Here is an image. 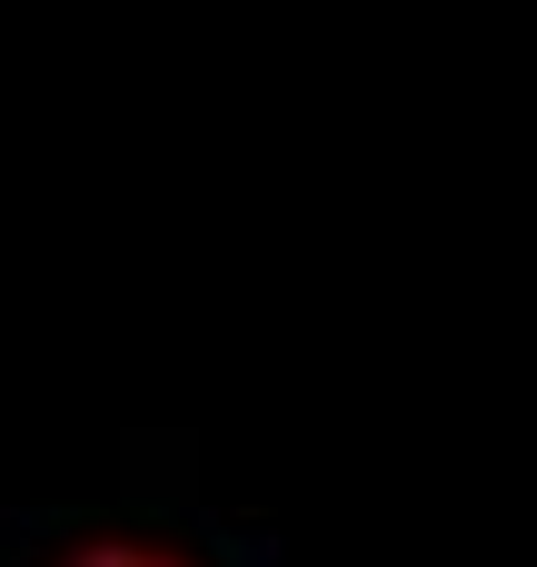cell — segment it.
<instances>
[{"label": "cell", "mask_w": 537, "mask_h": 567, "mask_svg": "<svg viewBox=\"0 0 537 567\" xmlns=\"http://www.w3.org/2000/svg\"><path fill=\"white\" fill-rule=\"evenodd\" d=\"M40 567H219L209 548L169 538V528H140V518H100V528H70Z\"/></svg>", "instance_id": "cell-1"}]
</instances>
